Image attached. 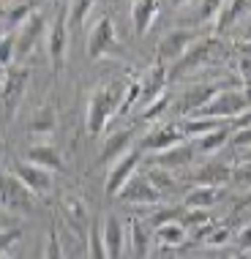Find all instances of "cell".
I'll list each match as a JSON object with an SVG mask.
<instances>
[{"instance_id": "51", "label": "cell", "mask_w": 251, "mask_h": 259, "mask_svg": "<svg viewBox=\"0 0 251 259\" xmlns=\"http://www.w3.org/2000/svg\"><path fill=\"white\" fill-rule=\"evenodd\" d=\"M131 3H134V0H131Z\"/></svg>"}, {"instance_id": "50", "label": "cell", "mask_w": 251, "mask_h": 259, "mask_svg": "<svg viewBox=\"0 0 251 259\" xmlns=\"http://www.w3.org/2000/svg\"><path fill=\"white\" fill-rule=\"evenodd\" d=\"M82 259H88V256H82Z\"/></svg>"}, {"instance_id": "3", "label": "cell", "mask_w": 251, "mask_h": 259, "mask_svg": "<svg viewBox=\"0 0 251 259\" xmlns=\"http://www.w3.org/2000/svg\"><path fill=\"white\" fill-rule=\"evenodd\" d=\"M33 197H36V194H33L14 172L3 175V207L6 210H14V213H19V215H30L33 213Z\"/></svg>"}, {"instance_id": "11", "label": "cell", "mask_w": 251, "mask_h": 259, "mask_svg": "<svg viewBox=\"0 0 251 259\" xmlns=\"http://www.w3.org/2000/svg\"><path fill=\"white\" fill-rule=\"evenodd\" d=\"M101 235H104V246H107L109 259H120L123 248H126V235L129 227H123V221L115 213H107L101 221Z\"/></svg>"}, {"instance_id": "45", "label": "cell", "mask_w": 251, "mask_h": 259, "mask_svg": "<svg viewBox=\"0 0 251 259\" xmlns=\"http://www.w3.org/2000/svg\"><path fill=\"white\" fill-rule=\"evenodd\" d=\"M238 68H240L243 82H246V85H251V58H243V60L238 63Z\"/></svg>"}, {"instance_id": "33", "label": "cell", "mask_w": 251, "mask_h": 259, "mask_svg": "<svg viewBox=\"0 0 251 259\" xmlns=\"http://www.w3.org/2000/svg\"><path fill=\"white\" fill-rule=\"evenodd\" d=\"M52 128H55V112L47 107L44 115H38L36 120L30 123V134H50Z\"/></svg>"}, {"instance_id": "44", "label": "cell", "mask_w": 251, "mask_h": 259, "mask_svg": "<svg viewBox=\"0 0 251 259\" xmlns=\"http://www.w3.org/2000/svg\"><path fill=\"white\" fill-rule=\"evenodd\" d=\"M238 243H240V248L246 251L251 248V224H246V227L240 229V235H238Z\"/></svg>"}, {"instance_id": "41", "label": "cell", "mask_w": 251, "mask_h": 259, "mask_svg": "<svg viewBox=\"0 0 251 259\" xmlns=\"http://www.w3.org/2000/svg\"><path fill=\"white\" fill-rule=\"evenodd\" d=\"M172 221H183V219H178V210H161V213H156V215L150 219V227L158 229V227H164V224H172Z\"/></svg>"}, {"instance_id": "25", "label": "cell", "mask_w": 251, "mask_h": 259, "mask_svg": "<svg viewBox=\"0 0 251 259\" xmlns=\"http://www.w3.org/2000/svg\"><path fill=\"white\" fill-rule=\"evenodd\" d=\"M186 237H188V232H186L183 221H172V224H164V227L156 229V240H158V246H164V248L183 246Z\"/></svg>"}, {"instance_id": "36", "label": "cell", "mask_w": 251, "mask_h": 259, "mask_svg": "<svg viewBox=\"0 0 251 259\" xmlns=\"http://www.w3.org/2000/svg\"><path fill=\"white\" fill-rule=\"evenodd\" d=\"M63 207H66V213H68V219H71L74 224H79V221H85V215H88V210L85 205H82L76 197H68L66 202H63Z\"/></svg>"}, {"instance_id": "24", "label": "cell", "mask_w": 251, "mask_h": 259, "mask_svg": "<svg viewBox=\"0 0 251 259\" xmlns=\"http://www.w3.org/2000/svg\"><path fill=\"white\" fill-rule=\"evenodd\" d=\"M129 246H131L137 259H145L150 251V232H148V227L137 219L129 221Z\"/></svg>"}, {"instance_id": "12", "label": "cell", "mask_w": 251, "mask_h": 259, "mask_svg": "<svg viewBox=\"0 0 251 259\" xmlns=\"http://www.w3.org/2000/svg\"><path fill=\"white\" fill-rule=\"evenodd\" d=\"M41 33H44V19H41V14L33 11V17L27 19V22L19 27L17 33H14V41H17V63H19V60H25L27 55L36 50Z\"/></svg>"}, {"instance_id": "23", "label": "cell", "mask_w": 251, "mask_h": 259, "mask_svg": "<svg viewBox=\"0 0 251 259\" xmlns=\"http://www.w3.org/2000/svg\"><path fill=\"white\" fill-rule=\"evenodd\" d=\"M219 128H227V120H219V117H205V115H194L191 120L183 123V134L186 137H207Z\"/></svg>"}, {"instance_id": "7", "label": "cell", "mask_w": 251, "mask_h": 259, "mask_svg": "<svg viewBox=\"0 0 251 259\" xmlns=\"http://www.w3.org/2000/svg\"><path fill=\"white\" fill-rule=\"evenodd\" d=\"M197 41H199L197 33H191V30H172V33H166L164 41L158 44V60H161V63H178L194 44H197Z\"/></svg>"}, {"instance_id": "28", "label": "cell", "mask_w": 251, "mask_h": 259, "mask_svg": "<svg viewBox=\"0 0 251 259\" xmlns=\"http://www.w3.org/2000/svg\"><path fill=\"white\" fill-rule=\"evenodd\" d=\"M88 259H109L107 246H104V235H101V224H93L88 232Z\"/></svg>"}, {"instance_id": "19", "label": "cell", "mask_w": 251, "mask_h": 259, "mask_svg": "<svg viewBox=\"0 0 251 259\" xmlns=\"http://www.w3.org/2000/svg\"><path fill=\"white\" fill-rule=\"evenodd\" d=\"M219 85H194L191 90H186L183 93V99H180V112H199V109H205L207 104H211L216 99V93H219Z\"/></svg>"}, {"instance_id": "39", "label": "cell", "mask_w": 251, "mask_h": 259, "mask_svg": "<svg viewBox=\"0 0 251 259\" xmlns=\"http://www.w3.org/2000/svg\"><path fill=\"white\" fill-rule=\"evenodd\" d=\"M207 210H188V215H183V224H188V227H194V229H202V227H207Z\"/></svg>"}, {"instance_id": "49", "label": "cell", "mask_w": 251, "mask_h": 259, "mask_svg": "<svg viewBox=\"0 0 251 259\" xmlns=\"http://www.w3.org/2000/svg\"><path fill=\"white\" fill-rule=\"evenodd\" d=\"M243 158H251V150H246V156H243Z\"/></svg>"}, {"instance_id": "27", "label": "cell", "mask_w": 251, "mask_h": 259, "mask_svg": "<svg viewBox=\"0 0 251 259\" xmlns=\"http://www.w3.org/2000/svg\"><path fill=\"white\" fill-rule=\"evenodd\" d=\"M243 9H246V0H227L224 9H221V14H219V19H216V30L224 33L227 27L240 17V11H243Z\"/></svg>"}, {"instance_id": "37", "label": "cell", "mask_w": 251, "mask_h": 259, "mask_svg": "<svg viewBox=\"0 0 251 259\" xmlns=\"http://www.w3.org/2000/svg\"><path fill=\"white\" fill-rule=\"evenodd\" d=\"M166 104H170V99H166V93H164L161 99H156V101L150 104V107L142 109V117H145V120H158V117H161L164 112H166Z\"/></svg>"}, {"instance_id": "15", "label": "cell", "mask_w": 251, "mask_h": 259, "mask_svg": "<svg viewBox=\"0 0 251 259\" xmlns=\"http://www.w3.org/2000/svg\"><path fill=\"white\" fill-rule=\"evenodd\" d=\"M66 47H68V17L66 14H58V19L52 22L50 30V58H52V68L58 71L66 60Z\"/></svg>"}, {"instance_id": "32", "label": "cell", "mask_w": 251, "mask_h": 259, "mask_svg": "<svg viewBox=\"0 0 251 259\" xmlns=\"http://www.w3.org/2000/svg\"><path fill=\"white\" fill-rule=\"evenodd\" d=\"M148 180L161 194L166 191V188H172V175H170V169H161V166H150V169H148Z\"/></svg>"}, {"instance_id": "16", "label": "cell", "mask_w": 251, "mask_h": 259, "mask_svg": "<svg viewBox=\"0 0 251 259\" xmlns=\"http://www.w3.org/2000/svg\"><path fill=\"white\" fill-rule=\"evenodd\" d=\"M194 161V148L191 145H175L170 150H161V153H153V166H161V169H186L191 166Z\"/></svg>"}, {"instance_id": "8", "label": "cell", "mask_w": 251, "mask_h": 259, "mask_svg": "<svg viewBox=\"0 0 251 259\" xmlns=\"http://www.w3.org/2000/svg\"><path fill=\"white\" fill-rule=\"evenodd\" d=\"M139 161H142V153H139V150H129L123 158H117V161H115L112 172H109V178H107V194L117 197V194L123 191L126 183H129V180L137 175Z\"/></svg>"}, {"instance_id": "29", "label": "cell", "mask_w": 251, "mask_h": 259, "mask_svg": "<svg viewBox=\"0 0 251 259\" xmlns=\"http://www.w3.org/2000/svg\"><path fill=\"white\" fill-rule=\"evenodd\" d=\"M229 125L227 128H219V131H213V134H207V137H199V150L202 153H216V150H221L224 145L229 142Z\"/></svg>"}, {"instance_id": "17", "label": "cell", "mask_w": 251, "mask_h": 259, "mask_svg": "<svg viewBox=\"0 0 251 259\" xmlns=\"http://www.w3.org/2000/svg\"><path fill=\"white\" fill-rule=\"evenodd\" d=\"M191 180H194V186H211V188H221V186H227V183H232V172L227 169L224 164H202L194 169L191 175Z\"/></svg>"}, {"instance_id": "13", "label": "cell", "mask_w": 251, "mask_h": 259, "mask_svg": "<svg viewBox=\"0 0 251 259\" xmlns=\"http://www.w3.org/2000/svg\"><path fill=\"white\" fill-rule=\"evenodd\" d=\"M115 44V22H112V17H104L99 19V22L93 25V30H90V38H88V52H90V58H101L104 52L109 50V47Z\"/></svg>"}, {"instance_id": "10", "label": "cell", "mask_w": 251, "mask_h": 259, "mask_svg": "<svg viewBox=\"0 0 251 259\" xmlns=\"http://www.w3.org/2000/svg\"><path fill=\"white\" fill-rule=\"evenodd\" d=\"M14 175H17L33 194H50L52 191V172L44 169V166H36V164H30V161H19V164L14 166Z\"/></svg>"}, {"instance_id": "9", "label": "cell", "mask_w": 251, "mask_h": 259, "mask_svg": "<svg viewBox=\"0 0 251 259\" xmlns=\"http://www.w3.org/2000/svg\"><path fill=\"white\" fill-rule=\"evenodd\" d=\"M166 76H170V68H166V63H161V60H156L148 71H145V76H142V104H139V107H150L153 101L161 99L166 93L164 90Z\"/></svg>"}, {"instance_id": "5", "label": "cell", "mask_w": 251, "mask_h": 259, "mask_svg": "<svg viewBox=\"0 0 251 259\" xmlns=\"http://www.w3.org/2000/svg\"><path fill=\"white\" fill-rule=\"evenodd\" d=\"M117 199L126 202V205H158V202H161V191H158L148 178L134 175V178L126 183L123 191L117 194Z\"/></svg>"}, {"instance_id": "43", "label": "cell", "mask_w": 251, "mask_h": 259, "mask_svg": "<svg viewBox=\"0 0 251 259\" xmlns=\"http://www.w3.org/2000/svg\"><path fill=\"white\" fill-rule=\"evenodd\" d=\"M229 128H238V131H243V128H251V109H246L243 115H238V117H235Z\"/></svg>"}, {"instance_id": "38", "label": "cell", "mask_w": 251, "mask_h": 259, "mask_svg": "<svg viewBox=\"0 0 251 259\" xmlns=\"http://www.w3.org/2000/svg\"><path fill=\"white\" fill-rule=\"evenodd\" d=\"M44 259H66V254H63V246H60V237L55 235V229L50 232V240H47Z\"/></svg>"}, {"instance_id": "20", "label": "cell", "mask_w": 251, "mask_h": 259, "mask_svg": "<svg viewBox=\"0 0 251 259\" xmlns=\"http://www.w3.org/2000/svg\"><path fill=\"white\" fill-rule=\"evenodd\" d=\"M129 145H131V131H117V134H109L101 145V156H99V164H107V161H115V158H123L129 153Z\"/></svg>"}, {"instance_id": "1", "label": "cell", "mask_w": 251, "mask_h": 259, "mask_svg": "<svg viewBox=\"0 0 251 259\" xmlns=\"http://www.w3.org/2000/svg\"><path fill=\"white\" fill-rule=\"evenodd\" d=\"M246 109H251V99L243 90H235V88H224L216 93V99L207 104L205 109H199L197 115H205V117H219V120H229L232 123L238 115H243Z\"/></svg>"}, {"instance_id": "47", "label": "cell", "mask_w": 251, "mask_h": 259, "mask_svg": "<svg viewBox=\"0 0 251 259\" xmlns=\"http://www.w3.org/2000/svg\"><path fill=\"white\" fill-rule=\"evenodd\" d=\"M246 205H251V188H248V197H246Z\"/></svg>"}, {"instance_id": "14", "label": "cell", "mask_w": 251, "mask_h": 259, "mask_svg": "<svg viewBox=\"0 0 251 259\" xmlns=\"http://www.w3.org/2000/svg\"><path fill=\"white\" fill-rule=\"evenodd\" d=\"M183 128H175V125H158V128H153L148 137H145L142 148L150 150V153H161V150H170L175 148V145H183Z\"/></svg>"}, {"instance_id": "34", "label": "cell", "mask_w": 251, "mask_h": 259, "mask_svg": "<svg viewBox=\"0 0 251 259\" xmlns=\"http://www.w3.org/2000/svg\"><path fill=\"white\" fill-rule=\"evenodd\" d=\"M232 183H238L240 188H251V158H240V164L232 172Z\"/></svg>"}, {"instance_id": "30", "label": "cell", "mask_w": 251, "mask_h": 259, "mask_svg": "<svg viewBox=\"0 0 251 259\" xmlns=\"http://www.w3.org/2000/svg\"><path fill=\"white\" fill-rule=\"evenodd\" d=\"M96 0H71V11H68V22L71 25H82L88 19L90 9H93Z\"/></svg>"}, {"instance_id": "40", "label": "cell", "mask_w": 251, "mask_h": 259, "mask_svg": "<svg viewBox=\"0 0 251 259\" xmlns=\"http://www.w3.org/2000/svg\"><path fill=\"white\" fill-rule=\"evenodd\" d=\"M19 237H22V229H9V227H3V240H0V251H3V254H9L11 251V246L14 243L19 240Z\"/></svg>"}, {"instance_id": "48", "label": "cell", "mask_w": 251, "mask_h": 259, "mask_svg": "<svg viewBox=\"0 0 251 259\" xmlns=\"http://www.w3.org/2000/svg\"><path fill=\"white\" fill-rule=\"evenodd\" d=\"M232 259H248L246 254H238V256H232Z\"/></svg>"}, {"instance_id": "21", "label": "cell", "mask_w": 251, "mask_h": 259, "mask_svg": "<svg viewBox=\"0 0 251 259\" xmlns=\"http://www.w3.org/2000/svg\"><path fill=\"white\" fill-rule=\"evenodd\" d=\"M221 199V188H211V186H194L186 194V207L188 210H211L216 202Z\"/></svg>"}, {"instance_id": "22", "label": "cell", "mask_w": 251, "mask_h": 259, "mask_svg": "<svg viewBox=\"0 0 251 259\" xmlns=\"http://www.w3.org/2000/svg\"><path fill=\"white\" fill-rule=\"evenodd\" d=\"M25 161H30V164H36V166H44V169H50V172L63 166V158L58 156V150H55L52 145H33V148L27 150Z\"/></svg>"}, {"instance_id": "6", "label": "cell", "mask_w": 251, "mask_h": 259, "mask_svg": "<svg viewBox=\"0 0 251 259\" xmlns=\"http://www.w3.org/2000/svg\"><path fill=\"white\" fill-rule=\"evenodd\" d=\"M25 82H27V68H3V112L6 120L14 117L19 99L25 93Z\"/></svg>"}, {"instance_id": "46", "label": "cell", "mask_w": 251, "mask_h": 259, "mask_svg": "<svg viewBox=\"0 0 251 259\" xmlns=\"http://www.w3.org/2000/svg\"><path fill=\"white\" fill-rule=\"evenodd\" d=\"M186 3H191V0H172V6H175V9H180V6H186Z\"/></svg>"}, {"instance_id": "2", "label": "cell", "mask_w": 251, "mask_h": 259, "mask_svg": "<svg viewBox=\"0 0 251 259\" xmlns=\"http://www.w3.org/2000/svg\"><path fill=\"white\" fill-rule=\"evenodd\" d=\"M120 107V99H117L115 90H96L88 101V131L93 137H99L104 131V125L109 123V117Z\"/></svg>"}, {"instance_id": "31", "label": "cell", "mask_w": 251, "mask_h": 259, "mask_svg": "<svg viewBox=\"0 0 251 259\" xmlns=\"http://www.w3.org/2000/svg\"><path fill=\"white\" fill-rule=\"evenodd\" d=\"M227 0H202L199 6V22H216Z\"/></svg>"}, {"instance_id": "35", "label": "cell", "mask_w": 251, "mask_h": 259, "mask_svg": "<svg viewBox=\"0 0 251 259\" xmlns=\"http://www.w3.org/2000/svg\"><path fill=\"white\" fill-rule=\"evenodd\" d=\"M229 240H232V237H229V229L227 227H219V229L213 227L211 232L205 235V240H202V243H205V246H211V248H221V246H227Z\"/></svg>"}, {"instance_id": "26", "label": "cell", "mask_w": 251, "mask_h": 259, "mask_svg": "<svg viewBox=\"0 0 251 259\" xmlns=\"http://www.w3.org/2000/svg\"><path fill=\"white\" fill-rule=\"evenodd\" d=\"M30 17H33V6H27V3H22V6L17 3L14 9H6V14H3V36L17 33Z\"/></svg>"}, {"instance_id": "42", "label": "cell", "mask_w": 251, "mask_h": 259, "mask_svg": "<svg viewBox=\"0 0 251 259\" xmlns=\"http://www.w3.org/2000/svg\"><path fill=\"white\" fill-rule=\"evenodd\" d=\"M232 145L240 150H251V128H243V131H235L232 137Z\"/></svg>"}, {"instance_id": "18", "label": "cell", "mask_w": 251, "mask_h": 259, "mask_svg": "<svg viewBox=\"0 0 251 259\" xmlns=\"http://www.w3.org/2000/svg\"><path fill=\"white\" fill-rule=\"evenodd\" d=\"M158 9H161L158 0H134V3H131V19H134L137 36H145V33L150 30V25L156 22V17H158Z\"/></svg>"}, {"instance_id": "4", "label": "cell", "mask_w": 251, "mask_h": 259, "mask_svg": "<svg viewBox=\"0 0 251 259\" xmlns=\"http://www.w3.org/2000/svg\"><path fill=\"white\" fill-rule=\"evenodd\" d=\"M216 55H219V41H213V38H202V41H197V44H194L191 50H188L178 63H172L170 76L191 74L194 68H199V66H205V63H211Z\"/></svg>"}]
</instances>
